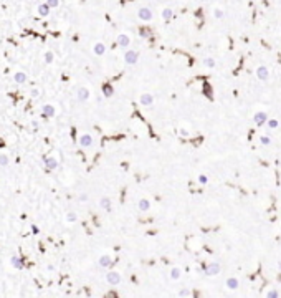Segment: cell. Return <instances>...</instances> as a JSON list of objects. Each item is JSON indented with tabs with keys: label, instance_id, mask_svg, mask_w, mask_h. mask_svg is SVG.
Here are the masks:
<instances>
[{
	"label": "cell",
	"instance_id": "obj_16",
	"mask_svg": "<svg viewBox=\"0 0 281 298\" xmlns=\"http://www.w3.org/2000/svg\"><path fill=\"white\" fill-rule=\"evenodd\" d=\"M99 265L104 267V268H108V267L113 265V260H111V257H108V255H101V259H99Z\"/></svg>",
	"mask_w": 281,
	"mask_h": 298
},
{
	"label": "cell",
	"instance_id": "obj_2",
	"mask_svg": "<svg viewBox=\"0 0 281 298\" xmlns=\"http://www.w3.org/2000/svg\"><path fill=\"white\" fill-rule=\"evenodd\" d=\"M266 121H268V114L265 111H258V113H255V116H253V123H255L256 126L266 124Z\"/></svg>",
	"mask_w": 281,
	"mask_h": 298
},
{
	"label": "cell",
	"instance_id": "obj_23",
	"mask_svg": "<svg viewBox=\"0 0 281 298\" xmlns=\"http://www.w3.org/2000/svg\"><path fill=\"white\" fill-rule=\"evenodd\" d=\"M101 207L106 209V210H111V201L108 197H103L101 199Z\"/></svg>",
	"mask_w": 281,
	"mask_h": 298
},
{
	"label": "cell",
	"instance_id": "obj_21",
	"mask_svg": "<svg viewBox=\"0 0 281 298\" xmlns=\"http://www.w3.org/2000/svg\"><path fill=\"white\" fill-rule=\"evenodd\" d=\"M8 166V156L0 152V167H7Z\"/></svg>",
	"mask_w": 281,
	"mask_h": 298
},
{
	"label": "cell",
	"instance_id": "obj_17",
	"mask_svg": "<svg viewBox=\"0 0 281 298\" xmlns=\"http://www.w3.org/2000/svg\"><path fill=\"white\" fill-rule=\"evenodd\" d=\"M38 13L42 15V17H48V15H50V7H48L46 4H42L38 7Z\"/></svg>",
	"mask_w": 281,
	"mask_h": 298
},
{
	"label": "cell",
	"instance_id": "obj_34",
	"mask_svg": "<svg viewBox=\"0 0 281 298\" xmlns=\"http://www.w3.org/2000/svg\"><path fill=\"white\" fill-rule=\"evenodd\" d=\"M266 298H280V295H278V291L276 290H271L270 293H268V297Z\"/></svg>",
	"mask_w": 281,
	"mask_h": 298
},
{
	"label": "cell",
	"instance_id": "obj_3",
	"mask_svg": "<svg viewBox=\"0 0 281 298\" xmlns=\"http://www.w3.org/2000/svg\"><path fill=\"white\" fill-rule=\"evenodd\" d=\"M56 114V109H55L53 104H45L42 106V118H53Z\"/></svg>",
	"mask_w": 281,
	"mask_h": 298
},
{
	"label": "cell",
	"instance_id": "obj_4",
	"mask_svg": "<svg viewBox=\"0 0 281 298\" xmlns=\"http://www.w3.org/2000/svg\"><path fill=\"white\" fill-rule=\"evenodd\" d=\"M137 60H139V53H137V51H134V50L128 51V53L124 55V61L128 63V65H136V63H137Z\"/></svg>",
	"mask_w": 281,
	"mask_h": 298
},
{
	"label": "cell",
	"instance_id": "obj_5",
	"mask_svg": "<svg viewBox=\"0 0 281 298\" xmlns=\"http://www.w3.org/2000/svg\"><path fill=\"white\" fill-rule=\"evenodd\" d=\"M43 164L48 171H55L58 169V159L56 158H43Z\"/></svg>",
	"mask_w": 281,
	"mask_h": 298
},
{
	"label": "cell",
	"instance_id": "obj_27",
	"mask_svg": "<svg viewBox=\"0 0 281 298\" xmlns=\"http://www.w3.org/2000/svg\"><path fill=\"white\" fill-rule=\"evenodd\" d=\"M260 143L263 144V146H268V144H271V137H268V136H261V137H260Z\"/></svg>",
	"mask_w": 281,
	"mask_h": 298
},
{
	"label": "cell",
	"instance_id": "obj_7",
	"mask_svg": "<svg viewBox=\"0 0 281 298\" xmlns=\"http://www.w3.org/2000/svg\"><path fill=\"white\" fill-rule=\"evenodd\" d=\"M106 280L109 282L111 285H118L119 282H121V275H119V273H116V272H108Z\"/></svg>",
	"mask_w": 281,
	"mask_h": 298
},
{
	"label": "cell",
	"instance_id": "obj_25",
	"mask_svg": "<svg viewBox=\"0 0 281 298\" xmlns=\"http://www.w3.org/2000/svg\"><path fill=\"white\" fill-rule=\"evenodd\" d=\"M203 65L208 66V68H214V66H215V60H214V58H210V56H207L205 60H203Z\"/></svg>",
	"mask_w": 281,
	"mask_h": 298
},
{
	"label": "cell",
	"instance_id": "obj_11",
	"mask_svg": "<svg viewBox=\"0 0 281 298\" xmlns=\"http://www.w3.org/2000/svg\"><path fill=\"white\" fill-rule=\"evenodd\" d=\"M13 80H15V83H18V85H23V83H27L28 76H27L23 71H17V73L13 75Z\"/></svg>",
	"mask_w": 281,
	"mask_h": 298
},
{
	"label": "cell",
	"instance_id": "obj_30",
	"mask_svg": "<svg viewBox=\"0 0 281 298\" xmlns=\"http://www.w3.org/2000/svg\"><path fill=\"white\" fill-rule=\"evenodd\" d=\"M214 15H215V18H223V10H220V8H215V10H214Z\"/></svg>",
	"mask_w": 281,
	"mask_h": 298
},
{
	"label": "cell",
	"instance_id": "obj_20",
	"mask_svg": "<svg viewBox=\"0 0 281 298\" xmlns=\"http://www.w3.org/2000/svg\"><path fill=\"white\" fill-rule=\"evenodd\" d=\"M149 207H151L149 201H146V199H142V201H139V209H141V210H142V212L149 210Z\"/></svg>",
	"mask_w": 281,
	"mask_h": 298
},
{
	"label": "cell",
	"instance_id": "obj_28",
	"mask_svg": "<svg viewBox=\"0 0 281 298\" xmlns=\"http://www.w3.org/2000/svg\"><path fill=\"white\" fill-rule=\"evenodd\" d=\"M58 4H60V0H46V5H48L50 8L58 7Z\"/></svg>",
	"mask_w": 281,
	"mask_h": 298
},
{
	"label": "cell",
	"instance_id": "obj_8",
	"mask_svg": "<svg viewBox=\"0 0 281 298\" xmlns=\"http://www.w3.org/2000/svg\"><path fill=\"white\" fill-rule=\"evenodd\" d=\"M256 76H258V80H261V81H266V80L270 78V71H268L266 66H260V68L256 70Z\"/></svg>",
	"mask_w": 281,
	"mask_h": 298
},
{
	"label": "cell",
	"instance_id": "obj_14",
	"mask_svg": "<svg viewBox=\"0 0 281 298\" xmlns=\"http://www.w3.org/2000/svg\"><path fill=\"white\" fill-rule=\"evenodd\" d=\"M129 43H131V40H129V36H128V35H124V33H122V35H119V36H118V45H119V47L124 48V47H128Z\"/></svg>",
	"mask_w": 281,
	"mask_h": 298
},
{
	"label": "cell",
	"instance_id": "obj_22",
	"mask_svg": "<svg viewBox=\"0 0 281 298\" xmlns=\"http://www.w3.org/2000/svg\"><path fill=\"white\" fill-rule=\"evenodd\" d=\"M162 17L165 18V20H171V18L174 17V12H172L171 8H164V10H162Z\"/></svg>",
	"mask_w": 281,
	"mask_h": 298
},
{
	"label": "cell",
	"instance_id": "obj_26",
	"mask_svg": "<svg viewBox=\"0 0 281 298\" xmlns=\"http://www.w3.org/2000/svg\"><path fill=\"white\" fill-rule=\"evenodd\" d=\"M139 35L142 36V38H149V36H151V30L149 28H139Z\"/></svg>",
	"mask_w": 281,
	"mask_h": 298
},
{
	"label": "cell",
	"instance_id": "obj_29",
	"mask_svg": "<svg viewBox=\"0 0 281 298\" xmlns=\"http://www.w3.org/2000/svg\"><path fill=\"white\" fill-rule=\"evenodd\" d=\"M45 61L48 63V65H50V63H53V53H51V51H48V53L45 55Z\"/></svg>",
	"mask_w": 281,
	"mask_h": 298
},
{
	"label": "cell",
	"instance_id": "obj_10",
	"mask_svg": "<svg viewBox=\"0 0 281 298\" xmlns=\"http://www.w3.org/2000/svg\"><path fill=\"white\" fill-rule=\"evenodd\" d=\"M76 96H78V100L79 101H88L89 100V90L88 88H79L78 90V93H76Z\"/></svg>",
	"mask_w": 281,
	"mask_h": 298
},
{
	"label": "cell",
	"instance_id": "obj_12",
	"mask_svg": "<svg viewBox=\"0 0 281 298\" xmlns=\"http://www.w3.org/2000/svg\"><path fill=\"white\" fill-rule=\"evenodd\" d=\"M103 94H104L106 98H111V96L114 94V88L111 86L109 83H104V85H103Z\"/></svg>",
	"mask_w": 281,
	"mask_h": 298
},
{
	"label": "cell",
	"instance_id": "obj_32",
	"mask_svg": "<svg viewBox=\"0 0 281 298\" xmlns=\"http://www.w3.org/2000/svg\"><path fill=\"white\" fill-rule=\"evenodd\" d=\"M66 220H68V222H75V220H76V214L70 212V214H68V217H66Z\"/></svg>",
	"mask_w": 281,
	"mask_h": 298
},
{
	"label": "cell",
	"instance_id": "obj_18",
	"mask_svg": "<svg viewBox=\"0 0 281 298\" xmlns=\"http://www.w3.org/2000/svg\"><path fill=\"white\" fill-rule=\"evenodd\" d=\"M12 265L20 270V268H23V260L18 259V257H12Z\"/></svg>",
	"mask_w": 281,
	"mask_h": 298
},
{
	"label": "cell",
	"instance_id": "obj_24",
	"mask_svg": "<svg viewBox=\"0 0 281 298\" xmlns=\"http://www.w3.org/2000/svg\"><path fill=\"white\" fill-rule=\"evenodd\" d=\"M266 124H268V128H270V129H276L278 126H280V123H278V119H268Z\"/></svg>",
	"mask_w": 281,
	"mask_h": 298
},
{
	"label": "cell",
	"instance_id": "obj_33",
	"mask_svg": "<svg viewBox=\"0 0 281 298\" xmlns=\"http://www.w3.org/2000/svg\"><path fill=\"white\" fill-rule=\"evenodd\" d=\"M199 182L200 184H207V182H208V177L203 176V174H200V176H199Z\"/></svg>",
	"mask_w": 281,
	"mask_h": 298
},
{
	"label": "cell",
	"instance_id": "obj_1",
	"mask_svg": "<svg viewBox=\"0 0 281 298\" xmlns=\"http://www.w3.org/2000/svg\"><path fill=\"white\" fill-rule=\"evenodd\" d=\"M137 17L141 20H144V22H149V20H152V10L147 7H141L137 10Z\"/></svg>",
	"mask_w": 281,
	"mask_h": 298
},
{
	"label": "cell",
	"instance_id": "obj_39",
	"mask_svg": "<svg viewBox=\"0 0 281 298\" xmlns=\"http://www.w3.org/2000/svg\"><path fill=\"white\" fill-rule=\"evenodd\" d=\"M278 267H280V270H281V262H280V263H278Z\"/></svg>",
	"mask_w": 281,
	"mask_h": 298
},
{
	"label": "cell",
	"instance_id": "obj_35",
	"mask_svg": "<svg viewBox=\"0 0 281 298\" xmlns=\"http://www.w3.org/2000/svg\"><path fill=\"white\" fill-rule=\"evenodd\" d=\"M179 133H180L182 137H189V131L185 129V128H180V129H179Z\"/></svg>",
	"mask_w": 281,
	"mask_h": 298
},
{
	"label": "cell",
	"instance_id": "obj_36",
	"mask_svg": "<svg viewBox=\"0 0 281 298\" xmlns=\"http://www.w3.org/2000/svg\"><path fill=\"white\" fill-rule=\"evenodd\" d=\"M79 201L86 202V201H88V194H81V195H79Z\"/></svg>",
	"mask_w": 281,
	"mask_h": 298
},
{
	"label": "cell",
	"instance_id": "obj_31",
	"mask_svg": "<svg viewBox=\"0 0 281 298\" xmlns=\"http://www.w3.org/2000/svg\"><path fill=\"white\" fill-rule=\"evenodd\" d=\"M171 276H172V278H179V276H180V270H179V268H174V270L171 272Z\"/></svg>",
	"mask_w": 281,
	"mask_h": 298
},
{
	"label": "cell",
	"instance_id": "obj_9",
	"mask_svg": "<svg viewBox=\"0 0 281 298\" xmlns=\"http://www.w3.org/2000/svg\"><path fill=\"white\" fill-rule=\"evenodd\" d=\"M141 104L142 106H151V104L154 103V96L152 94H149V93H144V94H141Z\"/></svg>",
	"mask_w": 281,
	"mask_h": 298
},
{
	"label": "cell",
	"instance_id": "obj_19",
	"mask_svg": "<svg viewBox=\"0 0 281 298\" xmlns=\"http://www.w3.org/2000/svg\"><path fill=\"white\" fill-rule=\"evenodd\" d=\"M238 280H237V278H228V280H227V287L228 288H231V290H237V288H238Z\"/></svg>",
	"mask_w": 281,
	"mask_h": 298
},
{
	"label": "cell",
	"instance_id": "obj_6",
	"mask_svg": "<svg viewBox=\"0 0 281 298\" xmlns=\"http://www.w3.org/2000/svg\"><path fill=\"white\" fill-rule=\"evenodd\" d=\"M78 144L81 147H89V146H93V137L89 134H81L78 137Z\"/></svg>",
	"mask_w": 281,
	"mask_h": 298
},
{
	"label": "cell",
	"instance_id": "obj_38",
	"mask_svg": "<svg viewBox=\"0 0 281 298\" xmlns=\"http://www.w3.org/2000/svg\"><path fill=\"white\" fill-rule=\"evenodd\" d=\"M32 96H33V98L38 96V90H32Z\"/></svg>",
	"mask_w": 281,
	"mask_h": 298
},
{
	"label": "cell",
	"instance_id": "obj_13",
	"mask_svg": "<svg viewBox=\"0 0 281 298\" xmlns=\"http://www.w3.org/2000/svg\"><path fill=\"white\" fill-rule=\"evenodd\" d=\"M93 51H94V55L101 56V55H104V51H106V47H104V43H94Z\"/></svg>",
	"mask_w": 281,
	"mask_h": 298
},
{
	"label": "cell",
	"instance_id": "obj_15",
	"mask_svg": "<svg viewBox=\"0 0 281 298\" xmlns=\"http://www.w3.org/2000/svg\"><path fill=\"white\" fill-rule=\"evenodd\" d=\"M218 272H220V265H218V263H212V265H208V268L205 270L207 275H217Z\"/></svg>",
	"mask_w": 281,
	"mask_h": 298
},
{
	"label": "cell",
	"instance_id": "obj_37",
	"mask_svg": "<svg viewBox=\"0 0 281 298\" xmlns=\"http://www.w3.org/2000/svg\"><path fill=\"white\" fill-rule=\"evenodd\" d=\"M189 295V290H180V297H187Z\"/></svg>",
	"mask_w": 281,
	"mask_h": 298
}]
</instances>
